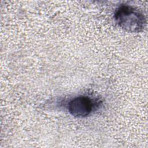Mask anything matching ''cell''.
<instances>
[{
  "label": "cell",
  "mask_w": 148,
  "mask_h": 148,
  "mask_svg": "<svg viewBox=\"0 0 148 148\" xmlns=\"http://www.w3.org/2000/svg\"><path fill=\"white\" fill-rule=\"evenodd\" d=\"M102 105V101L97 97L82 95L71 99L67 103L66 107L72 116L83 118L99 109Z\"/></svg>",
  "instance_id": "2"
},
{
  "label": "cell",
  "mask_w": 148,
  "mask_h": 148,
  "mask_svg": "<svg viewBox=\"0 0 148 148\" xmlns=\"http://www.w3.org/2000/svg\"><path fill=\"white\" fill-rule=\"evenodd\" d=\"M114 18L120 28L130 32L143 31L146 24L143 13L138 9L128 5H122L118 7L114 13Z\"/></svg>",
  "instance_id": "1"
}]
</instances>
